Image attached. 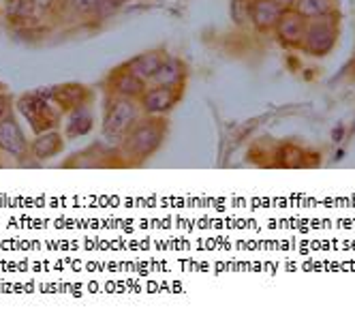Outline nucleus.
Wrapping results in <instances>:
<instances>
[{"label":"nucleus","instance_id":"nucleus-1","mask_svg":"<svg viewBox=\"0 0 355 319\" xmlns=\"http://www.w3.org/2000/svg\"><path fill=\"white\" fill-rule=\"evenodd\" d=\"M167 125L159 116H141L137 125L118 141V157L126 165H141L165 141Z\"/></svg>","mask_w":355,"mask_h":319},{"label":"nucleus","instance_id":"nucleus-2","mask_svg":"<svg viewBox=\"0 0 355 319\" xmlns=\"http://www.w3.org/2000/svg\"><path fill=\"white\" fill-rule=\"evenodd\" d=\"M141 116H144V112H141L137 99H126V96L112 94V99L107 101V107H105L103 127H101L103 137L112 144H118L137 125Z\"/></svg>","mask_w":355,"mask_h":319},{"label":"nucleus","instance_id":"nucleus-3","mask_svg":"<svg viewBox=\"0 0 355 319\" xmlns=\"http://www.w3.org/2000/svg\"><path fill=\"white\" fill-rule=\"evenodd\" d=\"M15 107L24 116V120H26V125L31 127V131L35 135L58 129V125H60V118H62L60 107L52 99L41 96L37 90L28 92V94H21Z\"/></svg>","mask_w":355,"mask_h":319},{"label":"nucleus","instance_id":"nucleus-4","mask_svg":"<svg viewBox=\"0 0 355 319\" xmlns=\"http://www.w3.org/2000/svg\"><path fill=\"white\" fill-rule=\"evenodd\" d=\"M0 155L17 163L31 157V141L24 135L19 120L13 114L0 122Z\"/></svg>","mask_w":355,"mask_h":319},{"label":"nucleus","instance_id":"nucleus-5","mask_svg":"<svg viewBox=\"0 0 355 319\" xmlns=\"http://www.w3.org/2000/svg\"><path fill=\"white\" fill-rule=\"evenodd\" d=\"M334 43H336V21L332 19V15L309 21L302 47L311 56H327L332 52Z\"/></svg>","mask_w":355,"mask_h":319},{"label":"nucleus","instance_id":"nucleus-6","mask_svg":"<svg viewBox=\"0 0 355 319\" xmlns=\"http://www.w3.org/2000/svg\"><path fill=\"white\" fill-rule=\"evenodd\" d=\"M139 107L144 116H159L165 118L180 101V90L157 86V84H148L144 94L139 96Z\"/></svg>","mask_w":355,"mask_h":319},{"label":"nucleus","instance_id":"nucleus-7","mask_svg":"<svg viewBox=\"0 0 355 319\" xmlns=\"http://www.w3.org/2000/svg\"><path fill=\"white\" fill-rule=\"evenodd\" d=\"M306 26L309 21L304 19L295 9H289L281 15V19L276 21V37L283 45L287 47H302V41H304V35H306Z\"/></svg>","mask_w":355,"mask_h":319},{"label":"nucleus","instance_id":"nucleus-8","mask_svg":"<svg viewBox=\"0 0 355 319\" xmlns=\"http://www.w3.org/2000/svg\"><path fill=\"white\" fill-rule=\"evenodd\" d=\"M62 148H64V135L58 129H52V131H45V133H39L33 137L31 157H33V161L43 163V161L58 157L62 153Z\"/></svg>","mask_w":355,"mask_h":319},{"label":"nucleus","instance_id":"nucleus-9","mask_svg":"<svg viewBox=\"0 0 355 319\" xmlns=\"http://www.w3.org/2000/svg\"><path fill=\"white\" fill-rule=\"evenodd\" d=\"M146 86L148 84L144 80H139L137 76H133V73L126 67L114 71L110 76V80H107L110 92L116 94V96H126V99H139V96L144 94V90H146Z\"/></svg>","mask_w":355,"mask_h":319},{"label":"nucleus","instance_id":"nucleus-10","mask_svg":"<svg viewBox=\"0 0 355 319\" xmlns=\"http://www.w3.org/2000/svg\"><path fill=\"white\" fill-rule=\"evenodd\" d=\"M52 101L60 107L62 114H67L75 107L88 105L90 103V90L82 84H60V86H54Z\"/></svg>","mask_w":355,"mask_h":319},{"label":"nucleus","instance_id":"nucleus-11","mask_svg":"<svg viewBox=\"0 0 355 319\" xmlns=\"http://www.w3.org/2000/svg\"><path fill=\"white\" fill-rule=\"evenodd\" d=\"M283 13L285 11L278 7L274 0H252V3H250V24L259 33L274 31L276 21L281 19Z\"/></svg>","mask_w":355,"mask_h":319},{"label":"nucleus","instance_id":"nucleus-12","mask_svg":"<svg viewBox=\"0 0 355 319\" xmlns=\"http://www.w3.org/2000/svg\"><path fill=\"white\" fill-rule=\"evenodd\" d=\"M187 80V67L180 58H173V56H165L161 69L157 71V76L152 78L150 84H157V86H165V88H173V90H182Z\"/></svg>","mask_w":355,"mask_h":319},{"label":"nucleus","instance_id":"nucleus-13","mask_svg":"<svg viewBox=\"0 0 355 319\" xmlns=\"http://www.w3.org/2000/svg\"><path fill=\"white\" fill-rule=\"evenodd\" d=\"M163 60H165V54H163V52L152 50V52H144V54L131 58L124 67L129 69V71L133 73V76H137L139 80H144L146 84H150L152 78L157 76V71L161 69Z\"/></svg>","mask_w":355,"mask_h":319},{"label":"nucleus","instance_id":"nucleus-14","mask_svg":"<svg viewBox=\"0 0 355 319\" xmlns=\"http://www.w3.org/2000/svg\"><path fill=\"white\" fill-rule=\"evenodd\" d=\"M92 129H94V116H92L90 105H82V107H75V110L67 112V125H64L67 139L84 137V135L92 133Z\"/></svg>","mask_w":355,"mask_h":319},{"label":"nucleus","instance_id":"nucleus-15","mask_svg":"<svg viewBox=\"0 0 355 319\" xmlns=\"http://www.w3.org/2000/svg\"><path fill=\"white\" fill-rule=\"evenodd\" d=\"M306 21L332 15V0H297L293 7Z\"/></svg>","mask_w":355,"mask_h":319},{"label":"nucleus","instance_id":"nucleus-16","mask_svg":"<svg viewBox=\"0 0 355 319\" xmlns=\"http://www.w3.org/2000/svg\"><path fill=\"white\" fill-rule=\"evenodd\" d=\"M35 13L37 7L33 0H7V15L15 21H28Z\"/></svg>","mask_w":355,"mask_h":319},{"label":"nucleus","instance_id":"nucleus-17","mask_svg":"<svg viewBox=\"0 0 355 319\" xmlns=\"http://www.w3.org/2000/svg\"><path fill=\"white\" fill-rule=\"evenodd\" d=\"M276 163L283 167H300L304 165V150H300L297 146H283L276 153Z\"/></svg>","mask_w":355,"mask_h":319},{"label":"nucleus","instance_id":"nucleus-18","mask_svg":"<svg viewBox=\"0 0 355 319\" xmlns=\"http://www.w3.org/2000/svg\"><path fill=\"white\" fill-rule=\"evenodd\" d=\"M230 13L238 26H244L246 21H250V0H232Z\"/></svg>","mask_w":355,"mask_h":319},{"label":"nucleus","instance_id":"nucleus-19","mask_svg":"<svg viewBox=\"0 0 355 319\" xmlns=\"http://www.w3.org/2000/svg\"><path fill=\"white\" fill-rule=\"evenodd\" d=\"M71 3V9L78 11L80 15H94L101 0H69Z\"/></svg>","mask_w":355,"mask_h":319},{"label":"nucleus","instance_id":"nucleus-20","mask_svg":"<svg viewBox=\"0 0 355 319\" xmlns=\"http://www.w3.org/2000/svg\"><path fill=\"white\" fill-rule=\"evenodd\" d=\"M11 110H13L11 96L7 92H0V122H3L9 114H13Z\"/></svg>","mask_w":355,"mask_h":319},{"label":"nucleus","instance_id":"nucleus-21","mask_svg":"<svg viewBox=\"0 0 355 319\" xmlns=\"http://www.w3.org/2000/svg\"><path fill=\"white\" fill-rule=\"evenodd\" d=\"M33 3H35L37 11H47L49 7L54 5V0H33Z\"/></svg>","mask_w":355,"mask_h":319},{"label":"nucleus","instance_id":"nucleus-22","mask_svg":"<svg viewBox=\"0 0 355 319\" xmlns=\"http://www.w3.org/2000/svg\"><path fill=\"white\" fill-rule=\"evenodd\" d=\"M274 3H276L278 7H281L283 11H289V9H293V7H295L297 0H274Z\"/></svg>","mask_w":355,"mask_h":319}]
</instances>
